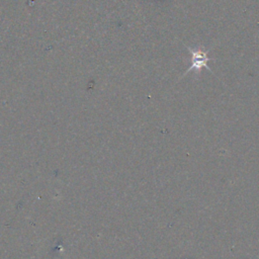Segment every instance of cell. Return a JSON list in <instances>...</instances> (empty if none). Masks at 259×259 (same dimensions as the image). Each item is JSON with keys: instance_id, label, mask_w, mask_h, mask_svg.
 <instances>
[{"instance_id": "cell-1", "label": "cell", "mask_w": 259, "mask_h": 259, "mask_svg": "<svg viewBox=\"0 0 259 259\" xmlns=\"http://www.w3.org/2000/svg\"><path fill=\"white\" fill-rule=\"evenodd\" d=\"M187 49L191 55V66L186 70L185 74L189 73L190 71H194L195 73L199 74L202 68H206L208 71H210V68L207 66V63L209 62L210 58L208 57L207 52L203 50V48L191 49L190 47H187Z\"/></svg>"}]
</instances>
